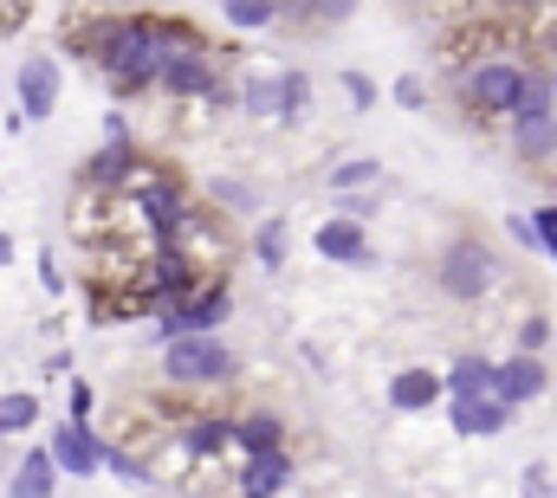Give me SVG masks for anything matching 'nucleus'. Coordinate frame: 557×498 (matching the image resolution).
I'll return each mask as SVG.
<instances>
[{"label": "nucleus", "instance_id": "23", "mask_svg": "<svg viewBox=\"0 0 557 498\" xmlns=\"http://www.w3.org/2000/svg\"><path fill=\"white\" fill-rule=\"evenodd\" d=\"M370 182H383V169H376V162H344V169H331V188H337V195L370 188Z\"/></svg>", "mask_w": 557, "mask_h": 498}, {"label": "nucleus", "instance_id": "18", "mask_svg": "<svg viewBox=\"0 0 557 498\" xmlns=\"http://www.w3.org/2000/svg\"><path fill=\"white\" fill-rule=\"evenodd\" d=\"M33 421H39V395H26V388L20 395H0V440L7 434H26Z\"/></svg>", "mask_w": 557, "mask_h": 498}, {"label": "nucleus", "instance_id": "24", "mask_svg": "<svg viewBox=\"0 0 557 498\" xmlns=\"http://www.w3.org/2000/svg\"><path fill=\"white\" fill-rule=\"evenodd\" d=\"M253 117H278V78H260V85H247V98H240Z\"/></svg>", "mask_w": 557, "mask_h": 498}, {"label": "nucleus", "instance_id": "15", "mask_svg": "<svg viewBox=\"0 0 557 498\" xmlns=\"http://www.w3.org/2000/svg\"><path fill=\"white\" fill-rule=\"evenodd\" d=\"M267 447H285V421L278 414H247V421H234V453H267Z\"/></svg>", "mask_w": 557, "mask_h": 498}, {"label": "nucleus", "instance_id": "16", "mask_svg": "<svg viewBox=\"0 0 557 498\" xmlns=\"http://www.w3.org/2000/svg\"><path fill=\"white\" fill-rule=\"evenodd\" d=\"M59 486V466H52V453L39 447V453H20V466H13V493H26V498H46Z\"/></svg>", "mask_w": 557, "mask_h": 498}, {"label": "nucleus", "instance_id": "34", "mask_svg": "<svg viewBox=\"0 0 557 498\" xmlns=\"http://www.w3.org/2000/svg\"><path fill=\"white\" fill-rule=\"evenodd\" d=\"M39 278H46V291H65V272H59V259H52V252L39 259Z\"/></svg>", "mask_w": 557, "mask_h": 498}, {"label": "nucleus", "instance_id": "33", "mask_svg": "<svg viewBox=\"0 0 557 498\" xmlns=\"http://www.w3.org/2000/svg\"><path fill=\"white\" fill-rule=\"evenodd\" d=\"M350 7H357V0H305V13H311V20H344Z\"/></svg>", "mask_w": 557, "mask_h": 498}, {"label": "nucleus", "instance_id": "19", "mask_svg": "<svg viewBox=\"0 0 557 498\" xmlns=\"http://www.w3.org/2000/svg\"><path fill=\"white\" fill-rule=\"evenodd\" d=\"M221 20L227 26H240V33H260V26H273V0H221Z\"/></svg>", "mask_w": 557, "mask_h": 498}, {"label": "nucleus", "instance_id": "14", "mask_svg": "<svg viewBox=\"0 0 557 498\" xmlns=\"http://www.w3.org/2000/svg\"><path fill=\"white\" fill-rule=\"evenodd\" d=\"M506 117H512V124H532V117H557V91H552V78H545V72H539V78L525 72V78H519V91H512V104H506Z\"/></svg>", "mask_w": 557, "mask_h": 498}, {"label": "nucleus", "instance_id": "1", "mask_svg": "<svg viewBox=\"0 0 557 498\" xmlns=\"http://www.w3.org/2000/svg\"><path fill=\"white\" fill-rule=\"evenodd\" d=\"M162 375L182 382V388H208V382H227L234 375V350L214 337V331H175L169 350H162Z\"/></svg>", "mask_w": 557, "mask_h": 498}, {"label": "nucleus", "instance_id": "12", "mask_svg": "<svg viewBox=\"0 0 557 498\" xmlns=\"http://www.w3.org/2000/svg\"><path fill=\"white\" fill-rule=\"evenodd\" d=\"M247 466H240V493L267 498L278 486H292V460H285V447H267V453H240Z\"/></svg>", "mask_w": 557, "mask_h": 498}, {"label": "nucleus", "instance_id": "22", "mask_svg": "<svg viewBox=\"0 0 557 498\" xmlns=\"http://www.w3.org/2000/svg\"><path fill=\"white\" fill-rule=\"evenodd\" d=\"M285 247H292L285 221H260V234H253V252H260V265H285Z\"/></svg>", "mask_w": 557, "mask_h": 498}, {"label": "nucleus", "instance_id": "35", "mask_svg": "<svg viewBox=\"0 0 557 498\" xmlns=\"http://www.w3.org/2000/svg\"><path fill=\"white\" fill-rule=\"evenodd\" d=\"M0 265H13V240L7 234H0Z\"/></svg>", "mask_w": 557, "mask_h": 498}, {"label": "nucleus", "instance_id": "11", "mask_svg": "<svg viewBox=\"0 0 557 498\" xmlns=\"http://www.w3.org/2000/svg\"><path fill=\"white\" fill-rule=\"evenodd\" d=\"M318 252H324L331 265H370V240H363L357 214H344V221H324V227H318Z\"/></svg>", "mask_w": 557, "mask_h": 498}, {"label": "nucleus", "instance_id": "10", "mask_svg": "<svg viewBox=\"0 0 557 498\" xmlns=\"http://www.w3.org/2000/svg\"><path fill=\"white\" fill-rule=\"evenodd\" d=\"M441 395H447L441 370H396V375H389V408H403V414H421V408H434Z\"/></svg>", "mask_w": 557, "mask_h": 498}, {"label": "nucleus", "instance_id": "9", "mask_svg": "<svg viewBox=\"0 0 557 498\" xmlns=\"http://www.w3.org/2000/svg\"><path fill=\"white\" fill-rule=\"evenodd\" d=\"M493 395H499L506 408L539 401V395H545V363H539V350H525V357H512V363H493Z\"/></svg>", "mask_w": 557, "mask_h": 498}, {"label": "nucleus", "instance_id": "5", "mask_svg": "<svg viewBox=\"0 0 557 498\" xmlns=\"http://www.w3.org/2000/svg\"><path fill=\"white\" fill-rule=\"evenodd\" d=\"M137 175H143L137 142H131V136H111V142L85 162V195H124Z\"/></svg>", "mask_w": 557, "mask_h": 498}, {"label": "nucleus", "instance_id": "26", "mask_svg": "<svg viewBox=\"0 0 557 498\" xmlns=\"http://www.w3.org/2000/svg\"><path fill=\"white\" fill-rule=\"evenodd\" d=\"M532 240H539V247L552 252V265H557V201H552V208H539V214H532Z\"/></svg>", "mask_w": 557, "mask_h": 498}, {"label": "nucleus", "instance_id": "7", "mask_svg": "<svg viewBox=\"0 0 557 498\" xmlns=\"http://www.w3.org/2000/svg\"><path fill=\"white\" fill-rule=\"evenodd\" d=\"M447 401V421H454V434H467V440H480V434H499L506 421H512V408L493 395V388H480V395H441Z\"/></svg>", "mask_w": 557, "mask_h": 498}, {"label": "nucleus", "instance_id": "13", "mask_svg": "<svg viewBox=\"0 0 557 498\" xmlns=\"http://www.w3.org/2000/svg\"><path fill=\"white\" fill-rule=\"evenodd\" d=\"M182 453H188V460H221V453H234V421H201V414H188V421H182Z\"/></svg>", "mask_w": 557, "mask_h": 498}, {"label": "nucleus", "instance_id": "20", "mask_svg": "<svg viewBox=\"0 0 557 498\" xmlns=\"http://www.w3.org/2000/svg\"><path fill=\"white\" fill-rule=\"evenodd\" d=\"M552 149H557V117L519 124V155H525V162H539V155H552Z\"/></svg>", "mask_w": 557, "mask_h": 498}, {"label": "nucleus", "instance_id": "30", "mask_svg": "<svg viewBox=\"0 0 557 498\" xmlns=\"http://www.w3.org/2000/svg\"><path fill=\"white\" fill-rule=\"evenodd\" d=\"M33 20V0H0V33H20Z\"/></svg>", "mask_w": 557, "mask_h": 498}, {"label": "nucleus", "instance_id": "32", "mask_svg": "<svg viewBox=\"0 0 557 498\" xmlns=\"http://www.w3.org/2000/svg\"><path fill=\"white\" fill-rule=\"evenodd\" d=\"M91 401H98V395H91V382H72V401H65V408H72V421H91Z\"/></svg>", "mask_w": 557, "mask_h": 498}, {"label": "nucleus", "instance_id": "27", "mask_svg": "<svg viewBox=\"0 0 557 498\" xmlns=\"http://www.w3.org/2000/svg\"><path fill=\"white\" fill-rule=\"evenodd\" d=\"M344 91H350V104H357V111H370V104H376V78H363V72H344Z\"/></svg>", "mask_w": 557, "mask_h": 498}, {"label": "nucleus", "instance_id": "28", "mask_svg": "<svg viewBox=\"0 0 557 498\" xmlns=\"http://www.w3.org/2000/svg\"><path fill=\"white\" fill-rule=\"evenodd\" d=\"M214 201H221V208H234V214H240V208H253L247 182H214Z\"/></svg>", "mask_w": 557, "mask_h": 498}, {"label": "nucleus", "instance_id": "17", "mask_svg": "<svg viewBox=\"0 0 557 498\" xmlns=\"http://www.w3.org/2000/svg\"><path fill=\"white\" fill-rule=\"evenodd\" d=\"M441 382H447V395H480V388H493V363L467 350V357H454V370L441 375Z\"/></svg>", "mask_w": 557, "mask_h": 498}, {"label": "nucleus", "instance_id": "8", "mask_svg": "<svg viewBox=\"0 0 557 498\" xmlns=\"http://www.w3.org/2000/svg\"><path fill=\"white\" fill-rule=\"evenodd\" d=\"M20 117L26 124H39V117H52L59 111V59H20Z\"/></svg>", "mask_w": 557, "mask_h": 498}, {"label": "nucleus", "instance_id": "25", "mask_svg": "<svg viewBox=\"0 0 557 498\" xmlns=\"http://www.w3.org/2000/svg\"><path fill=\"white\" fill-rule=\"evenodd\" d=\"M104 466H111V473H117V480H137V486H149V480H156V473H149V466H143V460H131V453H124V447H104Z\"/></svg>", "mask_w": 557, "mask_h": 498}, {"label": "nucleus", "instance_id": "3", "mask_svg": "<svg viewBox=\"0 0 557 498\" xmlns=\"http://www.w3.org/2000/svg\"><path fill=\"white\" fill-rule=\"evenodd\" d=\"M434 278H441V291H447V298L473 304V298H486V285H493V252L480 247V240H454V247L441 252Z\"/></svg>", "mask_w": 557, "mask_h": 498}, {"label": "nucleus", "instance_id": "36", "mask_svg": "<svg viewBox=\"0 0 557 498\" xmlns=\"http://www.w3.org/2000/svg\"><path fill=\"white\" fill-rule=\"evenodd\" d=\"M545 78H552V91H557V65H552V72H545Z\"/></svg>", "mask_w": 557, "mask_h": 498}, {"label": "nucleus", "instance_id": "4", "mask_svg": "<svg viewBox=\"0 0 557 498\" xmlns=\"http://www.w3.org/2000/svg\"><path fill=\"white\" fill-rule=\"evenodd\" d=\"M227 311H234L227 278H201L182 304H169V311H162V337H175V331H221V324H227Z\"/></svg>", "mask_w": 557, "mask_h": 498}, {"label": "nucleus", "instance_id": "6", "mask_svg": "<svg viewBox=\"0 0 557 498\" xmlns=\"http://www.w3.org/2000/svg\"><path fill=\"white\" fill-rule=\"evenodd\" d=\"M46 453H52L59 473H98V466H104V440L91 434V421H72V414L52 427V447H46Z\"/></svg>", "mask_w": 557, "mask_h": 498}, {"label": "nucleus", "instance_id": "29", "mask_svg": "<svg viewBox=\"0 0 557 498\" xmlns=\"http://www.w3.org/2000/svg\"><path fill=\"white\" fill-rule=\"evenodd\" d=\"M519 344H525V350H545V344H552V318H525V324H519Z\"/></svg>", "mask_w": 557, "mask_h": 498}, {"label": "nucleus", "instance_id": "2", "mask_svg": "<svg viewBox=\"0 0 557 498\" xmlns=\"http://www.w3.org/2000/svg\"><path fill=\"white\" fill-rule=\"evenodd\" d=\"M519 78H525V65H512V59H480V65H467V78H460V91H467V111L473 117H506V104H512V91H519Z\"/></svg>", "mask_w": 557, "mask_h": 498}, {"label": "nucleus", "instance_id": "21", "mask_svg": "<svg viewBox=\"0 0 557 498\" xmlns=\"http://www.w3.org/2000/svg\"><path fill=\"white\" fill-rule=\"evenodd\" d=\"M305 98H311L305 72H278V124H298L305 117Z\"/></svg>", "mask_w": 557, "mask_h": 498}, {"label": "nucleus", "instance_id": "31", "mask_svg": "<svg viewBox=\"0 0 557 498\" xmlns=\"http://www.w3.org/2000/svg\"><path fill=\"white\" fill-rule=\"evenodd\" d=\"M396 104H403V111H421V104H428L421 78H396Z\"/></svg>", "mask_w": 557, "mask_h": 498}]
</instances>
